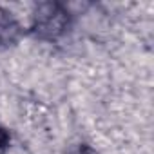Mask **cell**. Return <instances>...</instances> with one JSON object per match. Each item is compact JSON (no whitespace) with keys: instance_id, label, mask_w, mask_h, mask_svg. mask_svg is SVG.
I'll return each mask as SVG.
<instances>
[{"instance_id":"obj_1","label":"cell","mask_w":154,"mask_h":154,"mask_svg":"<svg viewBox=\"0 0 154 154\" xmlns=\"http://www.w3.org/2000/svg\"><path fill=\"white\" fill-rule=\"evenodd\" d=\"M72 15L60 2H42L36 6L33 15L31 31L44 42H56L71 27Z\"/></svg>"},{"instance_id":"obj_2","label":"cell","mask_w":154,"mask_h":154,"mask_svg":"<svg viewBox=\"0 0 154 154\" xmlns=\"http://www.w3.org/2000/svg\"><path fill=\"white\" fill-rule=\"evenodd\" d=\"M18 36H20V24L9 11L0 8V45L15 44Z\"/></svg>"},{"instance_id":"obj_3","label":"cell","mask_w":154,"mask_h":154,"mask_svg":"<svg viewBox=\"0 0 154 154\" xmlns=\"http://www.w3.org/2000/svg\"><path fill=\"white\" fill-rule=\"evenodd\" d=\"M9 141H11V138H9V132H8V129L0 125V154H2V152L8 149Z\"/></svg>"},{"instance_id":"obj_4","label":"cell","mask_w":154,"mask_h":154,"mask_svg":"<svg viewBox=\"0 0 154 154\" xmlns=\"http://www.w3.org/2000/svg\"><path fill=\"white\" fill-rule=\"evenodd\" d=\"M78 154H98L93 147H89V145H82L80 149H78Z\"/></svg>"}]
</instances>
